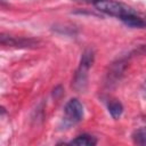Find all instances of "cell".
Returning <instances> with one entry per match:
<instances>
[{
	"instance_id": "6da1fadb",
	"label": "cell",
	"mask_w": 146,
	"mask_h": 146,
	"mask_svg": "<svg viewBox=\"0 0 146 146\" xmlns=\"http://www.w3.org/2000/svg\"><path fill=\"white\" fill-rule=\"evenodd\" d=\"M94 63V52L91 50H86L82 55L80 66L74 75L73 87L78 91H82L86 89L87 81H88V71Z\"/></svg>"
},
{
	"instance_id": "ba28073f",
	"label": "cell",
	"mask_w": 146,
	"mask_h": 146,
	"mask_svg": "<svg viewBox=\"0 0 146 146\" xmlns=\"http://www.w3.org/2000/svg\"><path fill=\"white\" fill-rule=\"evenodd\" d=\"M75 1H82V2H90V3H96V2H98V1H100V0H75Z\"/></svg>"
},
{
	"instance_id": "5b68a950",
	"label": "cell",
	"mask_w": 146,
	"mask_h": 146,
	"mask_svg": "<svg viewBox=\"0 0 146 146\" xmlns=\"http://www.w3.org/2000/svg\"><path fill=\"white\" fill-rule=\"evenodd\" d=\"M70 144L78 146H94L97 144V139L90 135H80L76 138H74Z\"/></svg>"
},
{
	"instance_id": "9c48e42d",
	"label": "cell",
	"mask_w": 146,
	"mask_h": 146,
	"mask_svg": "<svg viewBox=\"0 0 146 146\" xmlns=\"http://www.w3.org/2000/svg\"><path fill=\"white\" fill-rule=\"evenodd\" d=\"M144 89H145V91H146V80H145V82H144Z\"/></svg>"
},
{
	"instance_id": "3957f363",
	"label": "cell",
	"mask_w": 146,
	"mask_h": 146,
	"mask_svg": "<svg viewBox=\"0 0 146 146\" xmlns=\"http://www.w3.org/2000/svg\"><path fill=\"white\" fill-rule=\"evenodd\" d=\"M83 119V105L75 98L70 99L64 106V114L62 124L64 129H67Z\"/></svg>"
},
{
	"instance_id": "277c9868",
	"label": "cell",
	"mask_w": 146,
	"mask_h": 146,
	"mask_svg": "<svg viewBox=\"0 0 146 146\" xmlns=\"http://www.w3.org/2000/svg\"><path fill=\"white\" fill-rule=\"evenodd\" d=\"M121 21H122L125 25H128V26H130V27H138V29H140V27L146 26V22H145L137 13L129 14V15L122 17Z\"/></svg>"
},
{
	"instance_id": "52a82bcc",
	"label": "cell",
	"mask_w": 146,
	"mask_h": 146,
	"mask_svg": "<svg viewBox=\"0 0 146 146\" xmlns=\"http://www.w3.org/2000/svg\"><path fill=\"white\" fill-rule=\"evenodd\" d=\"M132 140L138 145H146V128H140L132 133Z\"/></svg>"
},
{
	"instance_id": "8992f818",
	"label": "cell",
	"mask_w": 146,
	"mask_h": 146,
	"mask_svg": "<svg viewBox=\"0 0 146 146\" xmlns=\"http://www.w3.org/2000/svg\"><path fill=\"white\" fill-rule=\"evenodd\" d=\"M108 112L113 119H119L123 113V106L119 100H112L108 104Z\"/></svg>"
},
{
	"instance_id": "7a4b0ae2",
	"label": "cell",
	"mask_w": 146,
	"mask_h": 146,
	"mask_svg": "<svg viewBox=\"0 0 146 146\" xmlns=\"http://www.w3.org/2000/svg\"><path fill=\"white\" fill-rule=\"evenodd\" d=\"M95 7L100 13H104V14L113 16V17H117L120 19L129 14L136 13L128 5H124L122 2H117L114 0H100L95 3Z\"/></svg>"
}]
</instances>
